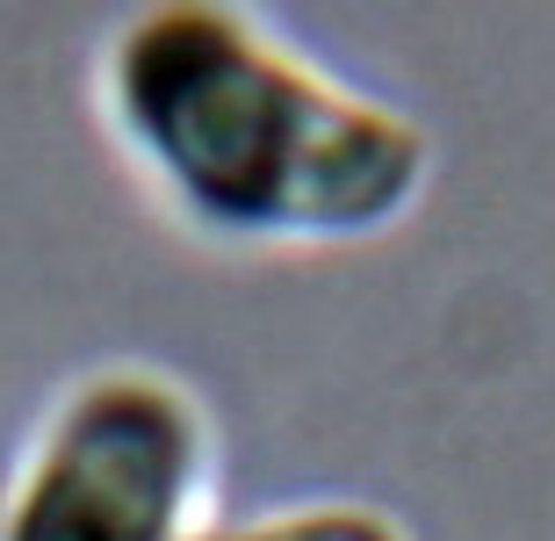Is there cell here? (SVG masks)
I'll list each match as a JSON object with an SVG mask.
<instances>
[{
  "label": "cell",
  "instance_id": "1",
  "mask_svg": "<svg viewBox=\"0 0 555 541\" xmlns=\"http://www.w3.org/2000/svg\"><path fill=\"white\" fill-rule=\"evenodd\" d=\"M102 116L188 231L224 246H361L412 217L433 145L260 15L159 0L108 37Z\"/></svg>",
  "mask_w": 555,
  "mask_h": 541
},
{
  "label": "cell",
  "instance_id": "2",
  "mask_svg": "<svg viewBox=\"0 0 555 541\" xmlns=\"http://www.w3.org/2000/svg\"><path fill=\"white\" fill-rule=\"evenodd\" d=\"M209 484L203 397L152 361H108L43 412L0 505V541H203Z\"/></svg>",
  "mask_w": 555,
  "mask_h": 541
},
{
  "label": "cell",
  "instance_id": "3",
  "mask_svg": "<svg viewBox=\"0 0 555 541\" xmlns=\"http://www.w3.org/2000/svg\"><path fill=\"white\" fill-rule=\"evenodd\" d=\"M203 541H404V527L375 505H282L246 527H203Z\"/></svg>",
  "mask_w": 555,
  "mask_h": 541
}]
</instances>
